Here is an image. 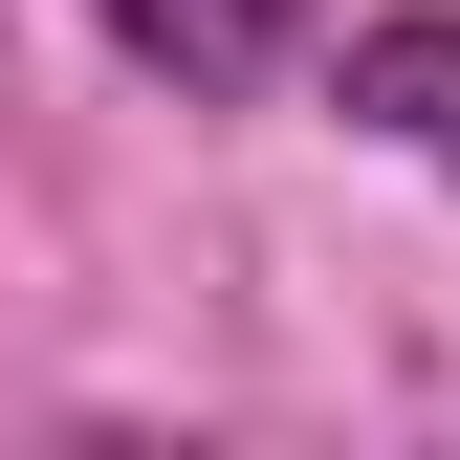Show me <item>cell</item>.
I'll return each mask as SVG.
<instances>
[{"label":"cell","mask_w":460,"mask_h":460,"mask_svg":"<svg viewBox=\"0 0 460 460\" xmlns=\"http://www.w3.org/2000/svg\"><path fill=\"white\" fill-rule=\"evenodd\" d=\"M329 110H351L373 154H417V176H460V0H373V22L329 44Z\"/></svg>","instance_id":"1"},{"label":"cell","mask_w":460,"mask_h":460,"mask_svg":"<svg viewBox=\"0 0 460 460\" xmlns=\"http://www.w3.org/2000/svg\"><path fill=\"white\" fill-rule=\"evenodd\" d=\"M88 22L132 44V66L176 88V110H242V88L285 66V44H307V0H88Z\"/></svg>","instance_id":"2"}]
</instances>
